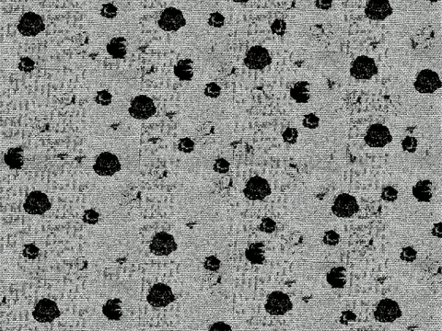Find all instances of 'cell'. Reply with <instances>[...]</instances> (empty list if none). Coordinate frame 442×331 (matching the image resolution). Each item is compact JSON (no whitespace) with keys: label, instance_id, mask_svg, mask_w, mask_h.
<instances>
[{"label":"cell","instance_id":"43","mask_svg":"<svg viewBox=\"0 0 442 331\" xmlns=\"http://www.w3.org/2000/svg\"><path fill=\"white\" fill-rule=\"evenodd\" d=\"M98 216H99L98 213H96L93 210H90V211H88V212L85 213L84 218H88V217H89V219H88L86 222H87V223H90V224H93V221L91 220V219H93V220L95 221V223H96L97 220H98Z\"/></svg>","mask_w":442,"mask_h":331},{"label":"cell","instance_id":"35","mask_svg":"<svg viewBox=\"0 0 442 331\" xmlns=\"http://www.w3.org/2000/svg\"><path fill=\"white\" fill-rule=\"evenodd\" d=\"M224 22H225L224 17L222 16L221 13H219V12L212 13L209 17V20H208V24L210 26H212V27H215V28H221L224 25Z\"/></svg>","mask_w":442,"mask_h":331},{"label":"cell","instance_id":"25","mask_svg":"<svg viewBox=\"0 0 442 331\" xmlns=\"http://www.w3.org/2000/svg\"><path fill=\"white\" fill-rule=\"evenodd\" d=\"M6 163L9 165L12 168H19L22 165V150L11 149L6 155Z\"/></svg>","mask_w":442,"mask_h":331},{"label":"cell","instance_id":"8","mask_svg":"<svg viewBox=\"0 0 442 331\" xmlns=\"http://www.w3.org/2000/svg\"><path fill=\"white\" fill-rule=\"evenodd\" d=\"M174 300V295L172 289L166 284H155L148 294L149 304L155 308L166 307L173 303Z\"/></svg>","mask_w":442,"mask_h":331},{"label":"cell","instance_id":"16","mask_svg":"<svg viewBox=\"0 0 442 331\" xmlns=\"http://www.w3.org/2000/svg\"><path fill=\"white\" fill-rule=\"evenodd\" d=\"M150 248L151 252L156 255H169L176 250L177 245L172 235L158 233L153 238Z\"/></svg>","mask_w":442,"mask_h":331},{"label":"cell","instance_id":"4","mask_svg":"<svg viewBox=\"0 0 442 331\" xmlns=\"http://www.w3.org/2000/svg\"><path fill=\"white\" fill-rule=\"evenodd\" d=\"M292 309L291 300L284 292H274L269 295L265 310L273 315H282Z\"/></svg>","mask_w":442,"mask_h":331},{"label":"cell","instance_id":"39","mask_svg":"<svg viewBox=\"0 0 442 331\" xmlns=\"http://www.w3.org/2000/svg\"><path fill=\"white\" fill-rule=\"evenodd\" d=\"M194 145H195L194 142L191 139L184 138V139H182L179 143L178 148H179V150L182 151V152L189 153V152H192L193 149H194Z\"/></svg>","mask_w":442,"mask_h":331},{"label":"cell","instance_id":"2","mask_svg":"<svg viewBox=\"0 0 442 331\" xmlns=\"http://www.w3.org/2000/svg\"><path fill=\"white\" fill-rule=\"evenodd\" d=\"M186 23L182 11L175 8L164 9L158 20V26L167 32H176Z\"/></svg>","mask_w":442,"mask_h":331},{"label":"cell","instance_id":"6","mask_svg":"<svg viewBox=\"0 0 442 331\" xmlns=\"http://www.w3.org/2000/svg\"><path fill=\"white\" fill-rule=\"evenodd\" d=\"M392 139L389 129L382 124H372L365 135V142L371 147H383Z\"/></svg>","mask_w":442,"mask_h":331},{"label":"cell","instance_id":"27","mask_svg":"<svg viewBox=\"0 0 442 331\" xmlns=\"http://www.w3.org/2000/svg\"><path fill=\"white\" fill-rule=\"evenodd\" d=\"M95 102L100 105L107 106L111 103V95L107 90L100 91L95 97Z\"/></svg>","mask_w":442,"mask_h":331},{"label":"cell","instance_id":"30","mask_svg":"<svg viewBox=\"0 0 442 331\" xmlns=\"http://www.w3.org/2000/svg\"><path fill=\"white\" fill-rule=\"evenodd\" d=\"M221 87H220L219 85H217L216 83H209V84L206 85V87L205 88V94L207 97L212 98V99L218 98L221 95Z\"/></svg>","mask_w":442,"mask_h":331},{"label":"cell","instance_id":"36","mask_svg":"<svg viewBox=\"0 0 442 331\" xmlns=\"http://www.w3.org/2000/svg\"><path fill=\"white\" fill-rule=\"evenodd\" d=\"M229 169V162L223 158L217 159L214 164V170L219 173H226Z\"/></svg>","mask_w":442,"mask_h":331},{"label":"cell","instance_id":"20","mask_svg":"<svg viewBox=\"0 0 442 331\" xmlns=\"http://www.w3.org/2000/svg\"><path fill=\"white\" fill-rule=\"evenodd\" d=\"M107 51L109 55L113 58H123L127 55V41L124 37H116L110 40L107 45Z\"/></svg>","mask_w":442,"mask_h":331},{"label":"cell","instance_id":"34","mask_svg":"<svg viewBox=\"0 0 442 331\" xmlns=\"http://www.w3.org/2000/svg\"><path fill=\"white\" fill-rule=\"evenodd\" d=\"M102 15L107 19H113L117 15V8L113 4H105L102 8Z\"/></svg>","mask_w":442,"mask_h":331},{"label":"cell","instance_id":"15","mask_svg":"<svg viewBox=\"0 0 442 331\" xmlns=\"http://www.w3.org/2000/svg\"><path fill=\"white\" fill-rule=\"evenodd\" d=\"M51 204L47 195L41 191H32L26 199L24 210L30 214H43L50 209Z\"/></svg>","mask_w":442,"mask_h":331},{"label":"cell","instance_id":"28","mask_svg":"<svg viewBox=\"0 0 442 331\" xmlns=\"http://www.w3.org/2000/svg\"><path fill=\"white\" fill-rule=\"evenodd\" d=\"M398 197V192L397 190L393 188V187H385L382 189L381 192V198L387 201V202H395V200Z\"/></svg>","mask_w":442,"mask_h":331},{"label":"cell","instance_id":"14","mask_svg":"<svg viewBox=\"0 0 442 331\" xmlns=\"http://www.w3.org/2000/svg\"><path fill=\"white\" fill-rule=\"evenodd\" d=\"M32 315L37 321L45 323L55 320L60 315V312L54 301L43 299L37 303Z\"/></svg>","mask_w":442,"mask_h":331},{"label":"cell","instance_id":"22","mask_svg":"<svg viewBox=\"0 0 442 331\" xmlns=\"http://www.w3.org/2000/svg\"><path fill=\"white\" fill-rule=\"evenodd\" d=\"M290 96L293 100L296 101V103H307L310 97L308 82L300 81V82L296 83L290 90Z\"/></svg>","mask_w":442,"mask_h":331},{"label":"cell","instance_id":"44","mask_svg":"<svg viewBox=\"0 0 442 331\" xmlns=\"http://www.w3.org/2000/svg\"><path fill=\"white\" fill-rule=\"evenodd\" d=\"M315 4L317 8H321V9H329L332 7V1H316Z\"/></svg>","mask_w":442,"mask_h":331},{"label":"cell","instance_id":"12","mask_svg":"<svg viewBox=\"0 0 442 331\" xmlns=\"http://www.w3.org/2000/svg\"><path fill=\"white\" fill-rule=\"evenodd\" d=\"M44 29V24L43 19L33 12H28L24 14L18 24L19 32L25 36H35L40 32H43Z\"/></svg>","mask_w":442,"mask_h":331},{"label":"cell","instance_id":"10","mask_svg":"<svg viewBox=\"0 0 442 331\" xmlns=\"http://www.w3.org/2000/svg\"><path fill=\"white\" fill-rule=\"evenodd\" d=\"M121 169L118 158L109 152L102 153L95 162L94 170L101 176H111Z\"/></svg>","mask_w":442,"mask_h":331},{"label":"cell","instance_id":"17","mask_svg":"<svg viewBox=\"0 0 442 331\" xmlns=\"http://www.w3.org/2000/svg\"><path fill=\"white\" fill-rule=\"evenodd\" d=\"M365 12L371 20L381 21L393 13V8L389 1H369Z\"/></svg>","mask_w":442,"mask_h":331},{"label":"cell","instance_id":"29","mask_svg":"<svg viewBox=\"0 0 442 331\" xmlns=\"http://www.w3.org/2000/svg\"><path fill=\"white\" fill-rule=\"evenodd\" d=\"M417 251L412 248V247H407L404 248L403 251L401 253V260L406 262H413L414 260L417 259Z\"/></svg>","mask_w":442,"mask_h":331},{"label":"cell","instance_id":"46","mask_svg":"<svg viewBox=\"0 0 442 331\" xmlns=\"http://www.w3.org/2000/svg\"><path fill=\"white\" fill-rule=\"evenodd\" d=\"M355 315L352 312H345L342 318H347L348 321H353L355 319Z\"/></svg>","mask_w":442,"mask_h":331},{"label":"cell","instance_id":"26","mask_svg":"<svg viewBox=\"0 0 442 331\" xmlns=\"http://www.w3.org/2000/svg\"><path fill=\"white\" fill-rule=\"evenodd\" d=\"M402 145H403L404 151H407L409 153H414L418 147V141L415 137L407 136L403 139Z\"/></svg>","mask_w":442,"mask_h":331},{"label":"cell","instance_id":"21","mask_svg":"<svg viewBox=\"0 0 442 331\" xmlns=\"http://www.w3.org/2000/svg\"><path fill=\"white\" fill-rule=\"evenodd\" d=\"M327 282L333 288H343L347 282V270L343 267L332 269L327 274Z\"/></svg>","mask_w":442,"mask_h":331},{"label":"cell","instance_id":"33","mask_svg":"<svg viewBox=\"0 0 442 331\" xmlns=\"http://www.w3.org/2000/svg\"><path fill=\"white\" fill-rule=\"evenodd\" d=\"M303 125L309 129H315L319 125V118L313 113L307 114L303 119Z\"/></svg>","mask_w":442,"mask_h":331},{"label":"cell","instance_id":"13","mask_svg":"<svg viewBox=\"0 0 442 331\" xmlns=\"http://www.w3.org/2000/svg\"><path fill=\"white\" fill-rule=\"evenodd\" d=\"M271 63L268 51L262 46L251 48L244 59L245 65L250 69H263Z\"/></svg>","mask_w":442,"mask_h":331},{"label":"cell","instance_id":"38","mask_svg":"<svg viewBox=\"0 0 442 331\" xmlns=\"http://www.w3.org/2000/svg\"><path fill=\"white\" fill-rule=\"evenodd\" d=\"M287 30V24L282 20H276L272 25V31L277 35H283Z\"/></svg>","mask_w":442,"mask_h":331},{"label":"cell","instance_id":"1","mask_svg":"<svg viewBox=\"0 0 442 331\" xmlns=\"http://www.w3.org/2000/svg\"><path fill=\"white\" fill-rule=\"evenodd\" d=\"M156 108L153 101L148 96L140 95L132 100L129 113L132 117L138 120H146L155 114Z\"/></svg>","mask_w":442,"mask_h":331},{"label":"cell","instance_id":"11","mask_svg":"<svg viewBox=\"0 0 442 331\" xmlns=\"http://www.w3.org/2000/svg\"><path fill=\"white\" fill-rule=\"evenodd\" d=\"M442 86L441 79L436 72L425 69L419 74L415 87L420 93H433Z\"/></svg>","mask_w":442,"mask_h":331},{"label":"cell","instance_id":"24","mask_svg":"<svg viewBox=\"0 0 442 331\" xmlns=\"http://www.w3.org/2000/svg\"><path fill=\"white\" fill-rule=\"evenodd\" d=\"M246 257L248 260L252 261L254 264L262 263L265 260L262 245L255 244L251 246L249 248V249L246 251Z\"/></svg>","mask_w":442,"mask_h":331},{"label":"cell","instance_id":"45","mask_svg":"<svg viewBox=\"0 0 442 331\" xmlns=\"http://www.w3.org/2000/svg\"><path fill=\"white\" fill-rule=\"evenodd\" d=\"M433 235L440 238L442 237V224L441 223H439L435 226L434 229H433Z\"/></svg>","mask_w":442,"mask_h":331},{"label":"cell","instance_id":"23","mask_svg":"<svg viewBox=\"0 0 442 331\" xmlns=\"http://www.w3.org/2000/svg\"><path fill=\"white\" fill-rule=\"evenodd\" d=\"M121 301L118 299L109 300L103 308V314L111 320H118L122 315Z\"/></svg>","mask_w":442,"mask_h":331},{"label":"cell","instance_id":"31","mask_svg":"<svg viewBox=\"0 0 442 331\" xmlns=\"http://www.w3.org/2000/svg\"><path fill=\"white\" fill-rule=\"evenodd\" d=\"M283 139L287 144H295L298 139V131L295 128H287L283 133Z\"/></svg>","mask_w":442,"mask_h":331},{"label":"cell","instance_id":"37","mask_svg":"<svg viewBox=\"0 0 442 331\" xmlns=\"http://www.w3.org/2000/svg\"><path fill=\"white\" fill-rule=\"evenodd\" d=\"M276 223L270 218H265L264 219L263 222L261 223L259 229L263 232H266V233H273L276 230Z\"/></svg>","mask_w":442,"mask_h":331},{"label":"cell","instance_id":"32","mask_svg":"<svg viewBox=\"0 0 442 331\" xmlns=\"http://www.w3.org/2000/svg\"><path fill=\"white\" fill-rule=\"evenodd\" d=\"M340 241L339 235L334 231H328L325 233L324 237V242L328 246H335Z\"/></svg>","mask_w":442,"mask_h":331},{"label":"cell","instance_id":"7","mask_svg":"<svg viewBox=\"0 0 442 331\" xmlns=\"http://www.w3.org/2000/svg\"><path fill=\"white\" fill-rule=\"evenodd\" d=\"M332 211L338 217L348 218L357 213L358 205L353 196L343 193L335 199L334 204L332 206Z\"/></svg>","mask_w":442,"mask_h":331},{"label":"cell","instance_id":"9","mask_svg":"<svg viewBox=\"0 0 442 331\" xmlns=\"http://www.w3.org/2000/svg\"><path fill=\"white\" fill-rule=\"evenodd\" d=\"M402 315L399 305L391 299L381 300L376 308L375 317L379 322L390 323L394 322Z\"/></svg>","mask_w":442,"mask_h":331},{"label":"cell","instance_id":"42","mask_svg":"<svg viewBox=\"0 0 442 331\" xmlns=\"http://www.w3.org/2000/svg\"><path fill=\"white\" fill-rule=\"evenodd\" d=\"M210 331H230V327L224 322H218L210 327Z\"/></svg>","mask_w":442,"mask_h":331},{"label":"cell","instance_id":"40","mask_svg":"<svg viewBox=\"0 0 442 331\" xmlns=\"http://www.w3.org/2000/svg\"><path fill=\"white\" fill-rule=\"evenodd\" d=\"M205 266L208 269L217 270L221 266V262H220V260H218L217 258H215V257H209V258L206 259Z\"/></svg>","mask_w":442,"mask_h":331},{"label":"cell","instance_id":"5","mask_svg":"<svg viewBox=\"0 0 442 331\" xmlns=\"http://www.w3.org/2000/svg\"><path fill=\"white\" fill-rule=\"evenodd\" d=\"M378 72L373 59L368 56H358L351 64V76L357 79H370Z\"/></svg>","mask_w":442,"mask_h":331},{"label":"cell","instance_id":"41","mask_svg":"<svg viewBox=\"0 0 442 331\" xmlns=\"http://www.w3.org/2000/svg\"><path fill=\"white\" fill-rule=\"evenodd\" d=\"M33 67H34V63H33V61H32V59H30V58H28V57L22 59L21 63H20V68H21L22 70L26 72H30L32 71V69H33Z\"/></svg>","mask_w":442,"mask_h":331},{"label":"cell","instance_id":"3","mask_svg":"<svg viewBox=\"0 0 442 331\" xmlns=\"http://www.w3.org/2000/svg\"><path fill=\"white\" fill-rule=\"evenodd\" d=\"M245 197L252 201L264 200L271 193V188L266 180L261 177L251 178L243 189Z\"/></svg>","mask_w":442,"mask_h":331},{"label":"cell","instance_id":"19","mask_svg":"<svg viewBox=\"0 0 442 331\" xmlns=\"http://www.w3.org/2000/svg\"><path fill=\"white\" fill-rule=\"evenodd\" d=\"M175 76L181 80L189 81L194 77V63L190 59H183L179 61L174 66Z\"/></svg>","mask_w":442,"mask_h":331},{"label":"cell","instance_id":"18","mask_svg":"<svg viewBox=\"0 0 442 331\" xmlns=\"http://www.w3.org/2000/svg\"><path fill=\"white\" fill-rule=\"evenodd\" d=\"M413 195L419 202H429L433 195V186L429 181H421L413 188Z\"/></svg>","mask_w":442,"mask_h":331}]
</instances>
